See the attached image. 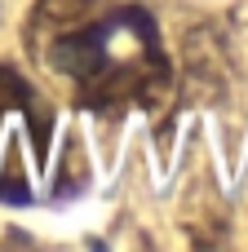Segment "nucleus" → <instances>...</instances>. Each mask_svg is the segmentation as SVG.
<instances>
[{"label":"nucleus","mask_w":248,"mask_h":252,"mask_svg":"<svg viewBox=\"0 0 248 252\" xmlns=\"http://www.w3.org/2000/svg\"><path fill=\"white\" fill-rule=\"evenodd\" d=\"M31 44L93 111L151 102L169 89V58L146 9L102 0H40Z\"/></svg>","instance_id":"f257e3e1"}]
</instances>
